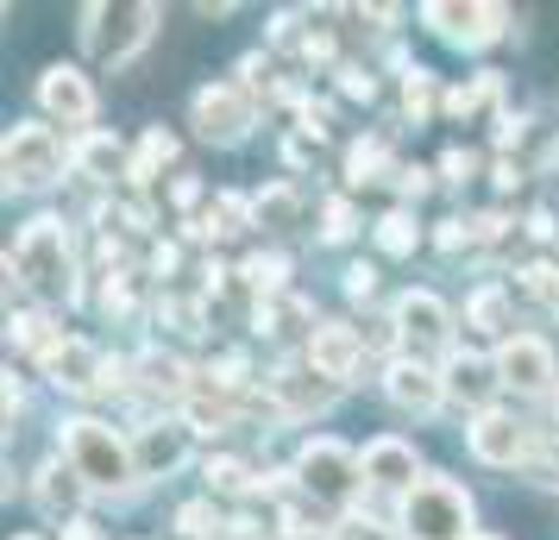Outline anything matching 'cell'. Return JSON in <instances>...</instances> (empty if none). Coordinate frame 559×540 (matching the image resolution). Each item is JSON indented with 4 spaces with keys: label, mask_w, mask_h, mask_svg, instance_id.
Wrapping results in <instances>:
<instances>
[{
    "label": "cell",
    "mask_w": 559,
    "mask_h": 540,
    "mask_svg": "<svg viewBox=\"0 0 559 540\" xmlns=\"http://www.w3.org/2000/svg\"><path fill=\"white\" fill-rule=\"evenodd\" d=\"M7 271L38 296V302H63L76 277H70V239H63V220H32L20 232V245L7 252Z\"/></svg>",
    "instance_id": "1"
},
{
    "label": "cell",
    "mask_w": 559,
    "mask_h": 540,
    "mask_svg": "<svg viewBox=\"0 0 559 540\" xmlns=\"http://www.w3.org/2000/svg\"><path fill=\"white\" fill-rule=\"evenodd\" d=\"M63 465H76V478L88 490H127L139 478L132 446L107 421H63Z\"/></svg>",
    "instance_id": "2"
},
{
    "label": "cell",
    "mask_w": 559,
    "mask_h": 540,
    "mask_svg": "<svg viewBox=\"0 0 559 540\" xmlns=\"http://www.w3.org/2000/svg\"><path fill=\"white\" fill-rule=\"evenodd\" d=\"M408 540H472V496L453 478H421L403 496Z\"/></svg>",
    "instance_id": "3"
},
{
    "label": "cell",
    "mask_w": 559,
    "mask_h": 540,
    "mask_svg": "<svg viewBox=\"0 0 559 540\" xmlns=\"http://www.w3.org/2000/svg\"><path fill=\"white\" fill-rule=\"evenodd\" d=\"M157 26V7H82V45L95 63H132L139 45L152 38Z\"/></svg>",
    "instance_id": "4"
},
{
    "label": "cell",
    "mask_w": 559,
    "mask_h": 540,
    "mask_svg": "<svg viewBox=\"0 0 559 540\" xmlns=\"http://www.w3.org/2000/svg\"><path fill=\"white\" fill-rule=\"evenodd\" d=\"M358 471H365V459L346 453L340 440H308L296 453V478H302V490L314 503H346L358 490Z\"/></svg>",
    "instance_id": "5"
},
{
    "label": "cell",
    "mask_w": 559,
    "mask_h": 540,
    "mask_svg": "<svg viewBox=\"0 0 559 540\" xmlns=\"http://www.w3.org/2000/svg\"><path fill=\"white\" fill-rule=\"evenodd\" d=\"M252 127H258V101L246 82H214V88L195 95V132L207 145H239Z\"/></svg>",
    "instance_id": "6"
},
{
    "label": "cell",
    "mask_w": 559,
    "mask_h": 540,
    "mask_svg": "<svg viewBox=\"0 0 559 540\" xmlns=\"http://www.w3.org/2000/svg\"><path fill=\"white\" fill-rule=\"evenodd\" d=\"M63 177V145L51 127H13L7 132V189H45Z\"/></svg>",
    "instance_id": "7"
},
{
    "label": "cell",
    "mask_w": 559,
    "mask_h": 540,
    "mask_svg": "<svg viewBox=\"0 0 559 540\" xmlns=\"http://www.w3.org/2000/svg\"><path fill=\"white\" fill-rule=\"evenodd\" d=\"M497 377L509 389H522V396H540V389H554V352L534 334H509L497 346Z\"/></svg>",
    "instance_id": "8"
},
{
    "label": "cell",
    "mask_w": 559,
    "mask_h": 540,
    "mask_svg": "<svg viewBox=\"0 0 559 540\" xmlns=\"http://www.w3.org/2000/svg\"><path fill=\"white\" fill-rule=\"evenodd\" d=\"M421 20H428L447 45H465V51L503 38V7H447V0H433V7H421Z\"/></svg>",
    "instance_id": "9"
},
{
    "label": "cell",
    "mask_w": 559,
    "mask_h": 540,
    "mask_svg": "<svg viewBox=\"0 0 559 540\" xmlns=\"http://www.w3.org/2000/svg\"><path fill=\"white\" fill-rule=\"evenodd\" d=\"M38 107H45L51 120H63V127H88V120H95V88H88V76H76L70 63H51V70L38 76Z\"/></svg>",
    "instance_id": "10"
},
{
    "label": "cell",
    "mask_w": 559,
    "mask_h": 540,
    "mask_svg": "<svg viewBox=\"0 0 559 540\" xmlns=\"http://www.w3.org/2000/svg\"><path fill=\"white\" fill-rule=\"evenodd\" d=\"M465 440H472V459L478 465H515L528 453V428H522L515 415H497V409H484L478 421L465 428Z\"/></svg>",
    "instance_id": "11"
},
{
    "label": "cell",
    "mask_w": 559,
    "mask_h": 540,
    "mask_svg": "<svg viewBox=\"0 0 559 540\" xmlns=\"http://www.w3.org/2000/svg\"><path fill=\"white\" fill-rule=\"evenodd\" d=\"M396 334H403L415 352H433V346H447V334H453V314L440 309V296L408 289L403 302H396Z\"/></svg>",
    "instance_id": "12"
},
{
    "label": "cell",
    "mask_w": 559,
    "mask_h": 540,
    "mask_svg": "<svg viewBox=\"0 0 559 540\" xmlns=\"http://www.w3.org/2000/svg\"><path fill=\"white\" fill-rule=\"evenodd\" d=\"M358 359H365L358 327H346V321H321V327H314V339H308V364H314L321 377L346 384V377L358 371Z\"/></svg>",
    "instance_id": "13"
},
{
    "label": "cell",
    "mask_w": 559,
    "mask_h": 540,
    "mask_svg": "<svg viewBox=\"0 0 559 540\" xmlns=\"http://www.w3.org/2000/svg\"><path fill=\"white\" fill-rule=\"evenodd\" d=\"M383 389H390V403L408 415H433V403L447 396V377L433 371V364L421 359H396L390 371H383Z\"/></svg>",
    "instance_id": "14"
},
{
    "label": "cell",
    "mask_w": 559,
    "mask_h": 540,
    "mask_svg": "<svg viewBox=\"0 0 559 540\" xmlns=\"http://www.w3.org/2000/svg\"><path fill=\"white\" fill-rule=\"evenodd\" d=\"M45 371H51L57 389H102L107 384V359L88 339H57L51 352H45Z\"/></svg>",
    "instance_id": "15"
},
{
    "label": "cell",
    "mask_w": 559,
    "mask_h": 540,
    "mask_svg": "<svg viewBox=\"0 0 559 540\" xmlns=\"http://www.w3.org/2000/svg\"><path fill=\"white\" fill-rule=\"evenodd\" d=\"M132 459H139V478H164L189 459V421H152L145 434L132 440Z\"/></svg>",
    "instance_id": "16"
},
{
    "label": "cell",
    "mask_w": 559,
    "mask_h": 540,
    "mask_svg": "<svg viewBox=\"0 0 559 540\" xmlns=\"http://www.w3.org/2000/svg\"><path fill=\"white\" fill-rule=\"evenodd\" d=\"M365 484H378V490H415L421 478H415V446L408 440H396V434H383V440H371L365 446Z\"/></svg>",
    "instance_id": "17"
},
{
    "label": "cell",
    "mask_w": 559,
    "mask_h": 540,
    "mask_svg": "<svg viewBox=\"0 0 559 540\" xmlns=\"http://www.w3.org/2000/svg\"><path fill=\"white\" fill-rule=\"evenodd\" d=\"M271 389H277V415H314V409H328L333 396H340V384H333V377H321L314 364H308V371H296V364H289V371H277V377H271Z\"/></svg>",
    "instance_id": "18"
},
{
    "label": "cell",
    "mask_w": 559,
    "mask_h": 540,
    "mask_svg": "<svg viewBox=\"0 0 559 540\" xmlns=\"http://www.w3.org/2000/svg\"><path fill=\"white\" fill-rule=\"evenodd\" d=\"M82 496H88V484L76 478V465H45V471H38V509L51 515V521H70V528H76Z\"/></svg>",
    "instance_id": "19"
},
{
    "label": "cell",
    "mask_w": 559,
    "mask_h": 540,
    "mask_svg": "<svg viewBox=\"0 0 559 540\" xmlns=\"http://www.w3.org/2000/svg\"><path fill=\"white\" fill-rule=\"evenodd\" d=\"M440 377H447V396L478 403V415H484V403H490V389L503 384V377H497V359H472V352H453Z\"/></svg>",
    "instance_id": "20"
},
{
    "label": "cell",
    "mask_w": 559,
    "mask_h": 540,
    "mask_svg": "<svg viewBox=\"0 0 559 540\" xmlns=\"http://www.w3.org/2000/svg\"><path fill=\"white\" fill-rule=\"evenodd\" d=\"M76 170H82V177H95V182H114V170H120V139H107V132L82 139Z\"/></svg>",
    "instance_id": "21"
},
{
    "label": "cell",
    "mask_w": 559,
    "mask_h": 540,
    "mask_svg": "<svg viewBox=\"0 0 559 540\" xmlns=\"http://www.w3.org/2000/svg\"><path fill=\"white\" fill-rule=\"evenodd\" d=\"M170 157H177V139H170L164 127H152V132H145V145H139V157L127 164V177H132V182H152L157 170L170 164Z\"/></svg>",
    "instance_id": "22"
},
{
    "label": "cell",
    "mask_w": 559,
    "mask_h": 540,
    "mask_svg": "<svg viewBox=\"0 0 559 540\" xmlns=\"http://www.w3.org/2000/svg\"><path fill=\"white\" fill-rule=\"evenodd\" d=\"M465 321H472L478 334H503L509 327V296L503 289H478V296L465 302Z\"/></svg>",
    "instance_id": "23"
},
{
    "label": "cell",
    "mask_w": 559,
    "mask_h": 540,
    "mask_svg": "<svg viewBox=\"0 0 559 540\" xmlns=\"http://www.w3.org/2000/svg\"><path fill=\"white\" fill-rule=\"evenodd\" d=\"M383 164H390V145H383V139H358L353 157H346V177L353 182H378Z\"/></svg>",
    "instance_id": "24"
},
{
    "label": "cell",
    "mask_w": 559,
    "mask_h": 540,
    "mask_svg": "<svg viewBox=\"0 0 559 540\" xmlns=\"http://www.w3.org/2000/svg\"><path fill=\"white\" fill-rule=\"evenodd\" d=\"M252 214L264 220V227H289V220H296V189H289V182H271V189L252 202Z\"/></svg>",
    "instance_id": "25"
},
{
    "label": "cell",
    "mask_w": 559,
    "mask_h": 540,
    "mask_svg": "<svg viewBox=\"0 0 559 540\" xmlns=\"http://www.w3.org/2000/svg\"><path fill=\"white\" fill-rule=\"evenodd\" d=\"M139 371H145V389H164V396H177L182 377H189V371H182V359H170V352H145V359H139Z\"/></svg>",
    "instance_id": "26"
},
{
    "label": "cell",
    "mask_w": 559,
    "mask_h": 540,
    "mask_svg": "<svg viewBox=\"0 0 559 540\" xmlns=\"http://www.w3.org/2000/svg\"><path fill=\"white\" fill-rule=\"evenodd\" d=\"M227 421H233L227 396H195V403H189V434H221Z\"/></svg>",
    "instance_id": "27"
},
{
    "label": "cell",
    "mask_w": 559,
    "mask_h": 540,
    "mask_svg": "<svg viewBox=\"0 0 559 540\" xmlns=\"http://www.w3.org/2000/svg\"><path fill=\"white\" fill-rule=\"evenodd\" d=\"M415 239H421V227H415L408 214H383V220H378V245H383L390 257L415 252Z\"/></svg>",
    "instance_id": "28"
},
{
    "label": "cell",
    "mask_w": 559,
    "mask_h": 540,
    "mask_svg": "<svg viewBox=\"0 0 559 540\" xmlns=\"http://www.w3.org/2000/svg\"><path fill=\"white\" fill-rule=\"evenodd\" d=\"M490 95H497V76L465 82V88H453V95H447V113H453V120H465V113H478V107L490 101Z\"/></svg>",
    "instance_id": "29"
},
{
    "label": "cell",
    "mask_w": 559,
    "mask_h": 540,
    "mask_svg": "<svg viewBox=\"0 0 559 540\" xmlns=\"http://www.w3.org/2000/svg\"><path fill=\"white\" fill-rule=\"evenodd\" d=\"M252 227V207L239 195H214V232H246Z\"/></svg>",
    "instance_id": "30"
},
{
    "label": "cell",
    "mask_w": 559,
    "mask_h": 540,
    "mask_svg": "<svg viewBox=\"0 0 559 540\" xmlns=\"http://www.w3.org/2000/svg\"><path fill=\"white\" fill-rule=\"evenodd\" d=\"M283 264L277 252H258V257H246V277H252V289H283Z\"/></svg>",
    "instance_id": "31"
},
{
    "label": "cell",
    "mask_w": 559,
    "mask_h": 540,
    "mask_svg": "<svg viewBox=\"0 0 559 540\" xmlns=\"http://www.w3.org/2000/svg\"><path fill=\"white\" fill-rule=\"evenodd\" d=\"M207 484L214 490H246L252 484V471H246L239 459H207Z\"/></svg>",
    "instance_id": "32"
},
{
    "label": "cell",
    "mask_w": 559,
    "mask_h": 540,
    "mask_svg": "<svg viewBox=\"0 0 559 540\" xmlns=\"http://www.w3.org/2000/svg\"><path fill=\"white\" fill-rule=\"evenodd\" d=\"M522 284H528V296H540V302H554V309H559V271H554V264H528V271H522Z\"/></svg>",
    "instance_id": "33"
},
{
    "label": "cell",
    "mask_w": 559,
    "mask_h": 540,
    "mask_svg": "<svg viewBox=\"0 0 559 540\" xmlns=\"http://www.w3.org/2000/svg\"><path fill=\"white\" fill-rule=\"evenodd\" d=\"M403 107L415 113V120H421V113L433 107V76H428V70H415V76L403 82Z\"/></svg>",
    "instance_id": "34"
},
{
    "label": "cell",
    "mask_w": 559,
    "mask_h": 540,
    "mask_svg": "<svg viewBox=\"0 0 559 540\" xmlns=\"http://www.w3.org/2000/svg\"><path fill=\"white\" fill-rule=\"evenodd\" d=\"M177 528H182L189 540H207L214 528H221V521H214V509H207V503H189V509L177 515Z\"/></svg>",
    "instance_id": "35"
},
{
    "label": "cell",
    "mask_w": 559,
    "mask_h": 540,
    "mask_svg": "<svg viewBox=\"0 0 559 540\" xmlns=\"http://www.w3.org/2000/svg\"><path fill=\"white\" fill-rule=\"evenodd\" d=\"M321 232H328V239H353V207L328 202V227H321Z\"/></svg>",
    "instance_id": "36"
},
{
    "label": "cell",
    "mask_w": 559,
    "mask_h": 540,
    "mask_svg": "<svg viewBox=\"0 0 559 540\" xmlns=\"http://www.w3.org/2000/svg\"><path fill=\"white\" fill-rule=\"evenodd\" d=\"M340 88H346L353 101H371V95H378V82L365 76V70H340Z\"/></svg>",
    "instance_id": "37"
},
{
    "label": "cell",
    "mask_w": 559,
    "mask_h": 540,
    "mask_svg": "<svg viewBox=\"0 0 559 540\" xmlns=\"http://www.w3.org/2000/svg\"><path fill=\"white\" fill-rule=\"evenodd\" d=\"M378 289V264H353L346 271V296H371Z\"/></svg>",
    "instance_id": "38"
},
{
    "label": "cell",
    "mask_w": 559,
    "mask_h": 540,
    "mask_svg": "<svg viewBox=\"0 0 559 540\" xmlns=\"http://www.w3.org/2000/svg\"><path fill=\"white\" fill-rule=\"evenodd\" d=\"M440 170H447L453 182H465L472 170H478V157H472V152H447V164H440Z\"/></svg>",
    "instance_id": "39"
},
{
    "label": "cell",
    "mask_w": 559,
    "mask_h": 540,
    "mask_svg": "<svg viewBox=\"0 0 559 540\" xmlns=\"http://www.w3.org/2000/svg\"><path fill=\"white\" fill-rule=\"evenodd\" d=\"M396 189H403V195H421V189H428V170H421V164H415V170H396Z\"/></svg>",
    "instance_id": "40"
},
{
    "label": "cell",
    "mask_w": 559,
    "mask_h": 540,
    "mask_svg": "<svg viewBox=\"0 0 559 540\" xmlns=\"http://www.w3.org/2000/svg\"><path fill=\"white\" fill-rule=\"evenodd\" d=\"M340 540H390V535H383V528H371V521H346V528H340Z\"/></svg>",
    "instance_id": "41"
},
{
    "label": "cell",
    "mask_w": 559,
    "mask_h": 540,
    "mask_svg": "<svg viewBox=\"0 0 559 540\" xmlns=\"http://www.w3.org/2000/svg\"><path fill=\"white\" fill-rule=\"evenodd\" d=\"M152 271H157V277H170V271H177V245H157V257H152Z\"/></svg>",
    "instance_id": "42"
},
{
    "label": "cell",
    "mask_w": 559,
    "mask_h": 540,
    "mask_svg": "<svg viewBox=\"0 0 559 540\" xmlns=\"http://www.w3.org/2000/svg\"><path fill=\"white\" fill-rule=\"evenodd\" d=\"M472 540H490V535H472Z\"/></svg>",
    "instance_id": "43"
},
{
    "label": "cell",
    "mask_w": 559,
    "mask_h": 540,
    "mask_svg": "<svg viewBox=\"0 0 559 540\" xmlns=\"http://www.w3.org/2000/svg\"><path fill=\"white\" fill-rule=\"evenodd\" d=\"M26 540H38V535H26Z\"/></svg>",
    "instance_id": "44"
}]
</instances>
